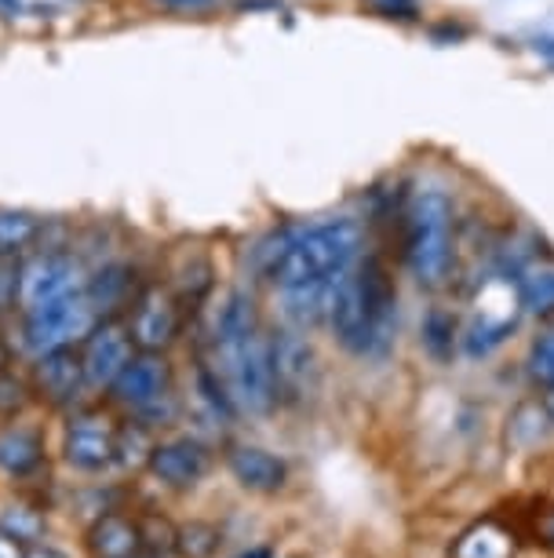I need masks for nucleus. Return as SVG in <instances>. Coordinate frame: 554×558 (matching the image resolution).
Segmentation results:
<instances>
[{"instance_id":"423d86ee","label":"nucleus","mask_w":554,"mask_h":558,"mask_svg":"<svg viewBox=\"0 0 554 558\" xmlns=\"http://www.w3.org/2000/svg\"><path fill=\"white\" fill-rule=\"evenodd\" d=\"M118 427L121 420L99 405L70 409L59 438L62 468L81 478H102L118 471Z\"/></svg>"},{"instance_id":"0eeeda50","label":"nucleus","mask_w":554,"mask_h":558,"mask_svg":"<svg viewBox=\"0 0 554 558\" xmlns=\"http://www.w3.org/2000/svg\"><path fill=\"white\" fill-rule=\"evenodd\" d=\"M102 322L96 307H91L88 292L77 289L70 296H59L51 303H40L34 311H23V329H19V343L29 357L62 351V347H77L85 336Z\"/></svg>"},{"instance_id":"c9c22d12","label":"nucleus","mask_w":554,"mask_h":558,"mask_svg":"<svg viewBox=\"0 0 554 558\" xmlns=\"http://www.w3.org/2000/svg\"><path fill=\"white\" fill-rule=\"evenodd\" d=\"M15 362V354H12V343L4 340V332H0V373H8Z\"/></svg>"},{"instance_id":"4be33fe9","label":"nucleus","mask_w":554,"mask_h":558,"mask_svg":"<svg viewBox=\"0 0 554 558\" xmlns=\"http://www.w3.org/2000/svg\"><path fill=\"white\" fill-rule=\"evenodd\" d=\"M157 430L139 424V420L124 416L118 427V471L121 475H146V463H150L153 438Z\"/></svg>"},{"instance_id":"f8f14e48","label":"nucleus","mask_w":554,"mask_h":558,"mask_svg":"<svg viewBox=\"0 0 554 558\" xmlns=\"http://www.w3.org/2000/svg\"><path fill=\"white\" fill-rule=\"evenodd\" d=\"M29 387H34V398H40L51 409H62V413L85 405V395L91 387L85 380V365H81L77 347H62V351L34 357Z\"/></svg>"},{"instance_id":"a211bd4d","label":"nucleus","mask_w":554,"mask_h":558,"mask_svg":"<svg viewBox=\"0 0 554 558\" xmlns=\"http://www.w3.org/2000/svg\"><path fill=\"white\" fill-rule=\"evenodd\" d=\"M343 278V274H340ZM340 278H329V281H307V286H292V289H281V303H285V318L296 325V329H313V325L329 322V311H332V296H336V286Z\"/></svg>"},{"instance_id":"4c0bfd02","label":"nucleus","mask_w":554,"mask_h":558,"mask_svg":"<svg viewBox=\"0 0 554 558\" xmlns=\"http://www.w3.org/2000/svg\"><path fill=\"white\" fill-rule=\"evenodd\" d=\"M234 558H278V551L274 547H253V551H242V555H234Z\"/></svg>"},{"instance_id":"6ab92c4d","label":"nucleus","mask_w":554,"mask_h":558,"mask_svg":"<svg viewBox=\"0 0 554 558\" xmlns=\"http://www.w3.org/2000/svg\"><path fill=\"white\" fill-rule=\"evenodd\" d=\"M0 530L12 533L15 541H23L26 547L45 544L51 533V511L45 500L37 497H15L8 504H0Z\"/></svg>"},{"instance_id":"6e6552de","label":"nucleus","mask_w":554,"mask_h":558,"mask_svg":"<svg viewBox=\"0 0 554 558\" xmlns=\"http://www.w3.org/2000/svg\"><path fill=\"white\" fill-rule=\"evenodd\" d=\"M212 468H216V452L208 441H201L197 435H172L153 441L146 475L169 493H194L212 475Z\"/></svg>"},{"instance_id":"9d476101","label":"nucleus","mask_w":554,"mask_h":558,"mask_svg":"<svg viewBox=\"0 0 554 558\" xmlns=\"http://www.w3.org/2000/svg\"><path fill=\"white\" fill-rule=\"evenodd\" d=\"M88 274L81 267L77 256L70 252H37L19 267V289H15V307L19 314L34 311L40 303H51L59 296L85 289Z\"/></svg>"},{"instance_id":"2eb2a0df","label":"nucleus","mask_w":554,"mask_h":558,"mask_svg":"<svg viewBox=\"0 0 554 558\" xmlns=\"http://www.w3.org/2000/svg\"><path fill=\"white\" fill-rule=\"evenodd\" d=\"M48 475V438L45 430L23 420L0 424V478L8 486H37Z\"/></svg>"},{"instance_id":"7ed1b4c3","label":"nucleus","mask_w":554,"mask_h":558,"mask_svg":"<svg viewBox=\"0 0 554 558\" xmlns=\"http://www.w3.org/2000/svg\"><path fill=\"white\" fill-rule=\"evenodd\" d=\"M107 398L121 409L124 416L139 420V424L164 430L180 420L183 405L175 395V368L164 354L135 351V357L124 365V373L113 380Z\"/></svg>"},{"instance_id":"f3484780","label":"nucleus","mask_w":554,"mask_h":558,"mask_svg":"<svg viewBox=\"0 0 554 558\" xmlns=\"http://www.w3.org/2000/svg\"><path fill=\"white\" fill-rule=\"evenodd\" d=\"M85 292H88V300L99 318H118L121 311L132 307L143 289L135 286V270L128 263H107V267L96 270L85 281Z\"/></svg>"},{"instance_id":"c85d7f7f","label":"nucleus","mask_w":554,"mask_h":558,"mask_svg":"<svg viewBox=\"0 0 554 558\" xmlns=\"http://www.w3.org/2000/svg\"><path fill=\"white\" fill-rule=\"evenodd\" d=\"M29 405H34V387H29L26 376L12 373V368L0 373V424L23 420Z\"/></svg>"},{"instance_id":"c756f323","label":"nucleus","mask_w":554,"mask_h":558,"mask_svg":"<svg viewBox=\"0 0 554 558\" xmlns=\"http://www.w3.org/2000/svg\"><path fill=\"white\" fill-rule=\"evenodd\" d=\"M529 373L543 387H554V332H543L529 351Z\"/></svg>"},{"instance_id":"cd10ccee","label":"nucleus","mask_w":554,"mask_h":558,"mask_svg":"<svg viewBox=\"0 0 554 558\" xmlns=\"http://www.w3.org/2000/svg\"><path fill=\"white\" fill-rule=\"evenodd\" d=\"M547 427H551V420H547V413H543V405L526 402V405L515 409V416H510L507 438L515 441L518 449H532L543 435H547Z\"/></svg>"},{"instance_id":"f257e3e1","label":"nucleus","mask_w":554,"mask_h":558,"mask_svg":"<svg viewBox=\"0 0 554 558\" xmlns=\"http://www.w3.org/2000/svg\"><path fill=\"white\" fill-rule=\"evenodd\" d=\"M361 223H354V219H325L313 227L281 230L259 245V274L274 289L340 278L361 256Z\"/></svg>"},{"instance_id":"f03ea898","label":"nucleus","mask_w":554,"mask_h":558,"mask_svg":"<svg viewBox=\"0 0 554 558\" xmlns=\"http://www.w3.org/2000/svg\"><path fill=\"white\" fill-rule=\"evenodd\" d=\"M332 336L343 351L358 357H383L398 329V292L380 259H365L347 270L336 286L329 311Z\"/></svg>"},{"instance_id":"b1692460","label":"nucleus","mask_w":554,"mask_h":558,"mask_svg":"<svg viewBox=\"0 0 554 558\" xmlns=\"http://www.w3.org/2000/svg\"><path fill=\"white\" fill-rule=\"evenodd\" d=\"M515 332V318H496V314H489L482 311L475 322L467 325V332H464V351L470 357H485V354H493L500 343L507 340V336Z\"/></svg>"},{"instance_id":"4468645a","label":"nucleus","mask_w":554,"mask_h":558,"mask_svg":"<svg viewBox=\"0 0 554 558\" xmlns=\"http://www.w3.org/2000/svg\"><path fill=\"white\" fill-rule=\"evenodd\" d=\"M270 362H274V380L281 402L285 398H307L318 387L321 357L313 351L303 329H281L270 336Z\"/></svg>"},{"instance_id":"412c9836","label":"nucleus","mask_w":554,"mask_h":558,"mask_svg":"<svg viewBox=\"0 0 554 558\" xmlns=\"http://www.w3.org/2000/svg\"><path fill=\"white\" fill-rule=\"evenodd\" d=\"M515 555H518L515 533L489 519V522L470 525L467 533H459L448 558H515Z\"/></svg>"},{"instance_id":"dca6fc26","label":"nucleus","mask_w":554,"mask_h":558,"mask_svg":"<svg viewBox=\"0 0 554 558\" xmlns=\"http://www.w3.org/2000/svg\"><path fill=\"white\" fill-rule=\"evenodd\" d=\"M223 463L230 478L253 497H278L288 486V463L278 452L253 446V441H230L223 449Z\"/></svg>"},{"instance_id":"473e14b6","label":"nucleus","mask_w":554,"mask_h":558,"mask_svg":"<svg viewBox=\"0 0 554 558\" xmlns=\"http://www.w3.org/2000/svg\"><path fill=\"white\" fill-rule=\"evenodd\" d=\"M369 4L376 8V12H383V15H398V19H413L416 12H420V4L416 0H369Z\"/></svg>"},{"instance_id":"ddd939ff","label":"nucleus","mask_w":554,"mask_h":558,"mask_svg":"<svg viewBox=\"0 0 554 558\" xmlns=\"http://www.w3.org/2000/svg\"><path fill=\"white\" fill-rule=\"evenodd\" d=\"M81 551L85 558H139L146 551L143 514L121 504L91 514L81 530Z\"/></svg>"},{"instance_id":"a878e982","label":"nucleus","mask_w":554,"mask_h":558,"mask_svg":"<svg viewBox=\"0 0 554 558\" xmlns=\"http://www.w3.org/2000/svg\"><path fill=\"white\" fill-rule=\"evenodd\" d=\"M420 340L423 351L434 357V362H448L456 351V318L442 307L427 311V318L420 325Z\"/></svg>"},{"instance_id":"7c9ffc66","label":"nucleus","mask_w":554,"mask_h":558,"mask_svg":"<svg viewBox=\"0 0 554 558\" xmlns=\"http://www.w3.org/2000/svg\"><path fill=\"white\" fill-rule=\"evenodd\" d=\"M15 289H19V267L12 256H0V311L15 307Z\"/></svg>"},{"instance_id":"72a5a7b5","label":"nucleus","mask_w":554,"mask_h":558,"mask_svg":"<svg viewBox=\"0 0 554 558\" xmlns=\"http://www.w3.org/2000/svg\"><path fill=\"white\" fill-rule=\"evenodd\" d=\"M26 558H77L73 551H66V547H59V544H34V547H26Z\"/></svg>"},{"instance_id":"5701e85b","label":"nucleus","mask_w":554,"mask_h":558,"mask_svg":"<svg viewBox=\"0 0 554 558\" xmlns=\"http://www.w3.org/2000/svg\"><path fill=\"white\" fill-rule=\"evenodd\" d=\"M223 547V530L216 522L190 519L175 525V555L180 558H216Z\"/></svg>"},{"instance_id":"39448f33","label":"nucleus","mask_w":554,"mask_h":558,"mask_svg":"<svg viewBox=\"0 0 554 558\" xmlns=\"http://www.w3.org/2000/svg\"><path fill=\"white\" fill-rule=\"evenodd\" d=\"M409 270L423 289H442L453 270V202L442 191H420L409 208Z\"/></svg>"},{"instance_id":"ea45409f","label":"nucleus","mask_w":554,"mask_h":558,"mask_svg":"<svg viewBox=\"0 0 554 558\" xmlns=\"http://www.w3.org/2000/svg\"><path fill=\"white\" fill-rule=\"evenodd\" d=\"M139 558H180V555H172V551H143Z\"/></svg>"},{"instance_id":"9b49d317","label":"nucleus","mask_w":554,"mask_h":558,"mask_svg":"<svg viewBox=\"0 0 554 558\" xmlns=\"http://www.w3.org/2000/svg\"><path fill=\"white\" fill-rule=\"evenodd\" d=\"M77 354H81V365H85L88 387L99 395H107L113 387V380L124 373V365L135 357V343H132L128 325L118 322V318L96 322V329L77 343Z\"/></svg>"},{"instance_id":"bb28decb","label":"nucleus","mask_w":554,"mask_h":558,"mask_svg":"<svg viewBox=\"0 0 554 558\" xmlns=\"http://www.w3.org/2000/svg\"><path fill=\"white\" fill-rule=\"evenodd\" d=\"M40 234V219L34 213H0V256H19Z\"/></svg>"},{"instance_id":"e433bc0d","label":"nucleus","mask_w":554,"mask_h":558,"mask_svg":"<svg viewBox=\"0 0 554 558\" xmlns=\"http://www.w3.org/2000/svg\"><path fill=\"white\" fill-rule=\"evenodd\" d=\"M164 4H172V8H190V12H197V8H208V4H216V0H164Z\"/></svg>"},{"instance_id":"58836bf2","label":"nucleus","mask_w":554,"mask_h":558,"mask_svg":"<svg viewBox=\"0 0 554 558\" xmlns=\"http://www.w3.org/2000/svg\"><path fill=\"white\" fill-rule=\"evenodd\" d=\"M543 413H547V420H551V427H554V387H547V395H543Z\"/></svg>"},{"instance_id":"aec40b11","label":"nucleus","mask_w":554,"mask_h":558,"mask_svg":"<svg viewBox=\"0 0 554 558\" xmlns=\"http://www.w3.org/2000/svg\"><path fill=\"white\" fill-rule=\"evenodd\" d=\"M259 311H256V300L248 292L234 289L226 292L223 303L216 307V322H212V347L216 343H234V340H245V336L259 332Z\"/></svg>"},{"instance_id":"f704fd0d","label":"nucleus","mask_w":554,"mask_h":558,"mask_svg":"<svg viewBox=\"0 0 554 558\" xmlns=\"http://www.w3.org/2000/svg\"><path fill=\"white\" fill-rule=\"evenodd\" d=\"M0 558H26V544L15 541L12 533L0 530Z\"/></svg>"},{"instance_id":"2f4dec72","label":"nucleus","mask_w":554,"mask_h":558,"mask_svg":"<svg viewBox=\"0 0 554 558\" xmlns=\"http://www.w3.org/2000/svg\"><path fill=\"white\" fill-rule=\"evenodd\" d=\"M532 533H537V541L543 547H551V551H554V504H551V508L537 511V519H532Z\"/></svg>"},{"instance_id":"393cba45","label":"nucleus","mask_w":554,"mask_h":558,"mask_svg":"<svg viewBox=\"0 0 554 558\" xmlns=\"http://www.w3.org/2000/svg\"><path fill=\"white\" fill-rule=\"evenodd\" d=\"M518 303L537 318H551L554 314V270L532 267L518 278Z\"/></svg>"},{"instance_id":"20e7f679","label":"nucleus","mask_w":554,"mask_h":558,"mask_svg":"<svg viewBox=\"0 0 554 558\" xmlns=\"http://www.w3.org/2000/svg\"><path fill=\"white\" fill-rule=\"evenodd\" d=\"M216 373L223 376L237 413L270 416L278 409L281 395L270 362V336L263 329L234 343H216Z\"/></svg>"},{"instance_id":"1a4fd4ad","label":"nucleus","mask_w":554,"mask_h":558,"mask_svg":"<svg viewBox=\"0 0 554 558\" xmlns=\"http://www.w3.org/2000/svg\"><path fill=\"white\" fill-rule=\"evenodd\" d=\"M183 318H186V303L172 289L143 286V292L128 307V322L124 325L132 332L135 351L164 354L183 336Z\"/></svg>"}]
</instances>
